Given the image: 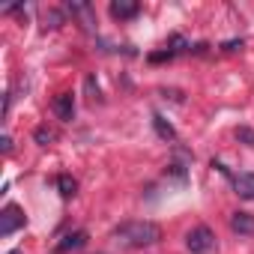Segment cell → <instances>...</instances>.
Here are the masks:
<instances>
[{"label": "cell", "mask_w": 254, "mask_h": 254, "mask_svg": "<svg viewBox=\"0 0 254 254\" xmlns=\"http://www.w3.org/2000/svg\"><path fill=\"white\" fill-rule=\"evenodd\" d=\"M36 141L45 147L48 141H54V132H51V129H45V126H39V129H36Z\"/></svg>", "instance_id": "12"}, {"label": "cell", "mask_w": 254, "mask_h": 254, "mask_svg": "<svg viewBox=\"0 0 254 254\" xmlns=\"http://www.w3.org/2000/svg\"><path fill=\"white\" fill-rule=\"evenodd\" d=\"M54 114L60 120H72L75 117V99H72V93H60L54 99Z\"/></svg>", "instance_id": "7"}, {"label": "cell", "mask_w": 254, "mask_h": 254, "mask_svg": "<svg viewBox=\"0 0 254 254\" xmlns=\"http://www.w3.org/2000/svg\"><path fill=\"white\" fill-rule=\"evenodd\" d=\"M87 245V233L84 230H72V233H66L57 245H54V254H66V251H78V248H84Z\"/></svg>", "instance_id": "5"}, {"label": "cell", "mask_w": 254, "mask_h": 254, "mask_svg": "<svg viewBox=\"0 0 254 254\" xmlns=\"http://www.w3.org/2000/svg\"><path fill=\"white\" fill-rule=\"evenodd\" d=\"M230 230L239 236H254V215L251 212H233L230 215Z\"/></svg>", "instance_id": "6"}, {"label": "cell", "mask_w": 254, "mask_h": 254, "mask_svg": "<svg viewBox=\"0 0 254 254\" xmlns=\"http://www.w3.org/2000/svg\"><path fill=\"white\" fill-rule=\"evenodd\" d=\"M69 9H72V15H78V18H81V27H84V30H93V24H96V21H93V9H90L87 3H72Z\"/></svg>", "instance_id": "9"}, {"label": "cell", "mask_w": 254, "mask_h": 254, "mask_svg": "<svg viewBox=\"0 0 254 254\" xmlns=\"http://www.w3.org/2000/svg\"><path fill=\"white\" fill-rule=\"evenodd\" d=\"M236 138H239V141H245V144L254 150V132H251V129H245V126H242V129H236Z\"/></svg>", "instance_id": "13"}, {"label": "cell", "mask_w": 254, "mask_h": 254, "mask_svg": "<svg viewBox=\"0 0 254 254\" xmlns=\"http://www.w3.org/2000/svg\"><path fill=\"white\" fill-rule=\"evenodd\" d=\"M57 189H60V194H63V197H72V194H75V189H78V183H75L69 174H60V177H57Z\"/></svg>", "instance_id": "10"}, {"label": "cell", "mask_w": 254, "mask_h": 254, "mask_svg": "<svg viewBox=\"0 0 254 254\" xmlns=\"http://www.w3.org/2000/svg\"><path fill=\"white\" fill-rule=\"evenodd\" d=\"M138 3H126V0H114L111 3V15L114 18H120V21H129V18H135L138 15Z\"/></svg>", "instance_id": "8"}, {"label": "cell", "mask_w": 254, "mask_h": 254, "mask_svg": "<svg viewBox=\"0 0 254 254\" xmlns=\"http://www.w3.org/2000/svg\"><path fill=\"white\" fill-rule=\"evenodd\" d=\"M111 239L123 248H147V245H156L162 242V227L156 221H147V218H138V221H123L120 227H114Z\"/></svg>", "instance_id": "1"}, {"label": "cell", "mask_w": 254, "mask_h": 254, "mask_svg": "<svg viewBox=\"0 0 254 254\" xmlns=\"http://www.w3.org/2000/svg\"><path fill=\"white\" fill-rule=\"evenodd\" d=\"M186 248L191 254H215L218 251V242H215V233L206 227V224H197L186 233Z\"/></svg>", "instance_id": "2"}, {"label": "cell", "mask_w": 254, "mask_h": 254, "mask_svg": "<svg viewBox=\"0 0 254 254\" xmlns=\"http://www.w3.org/2000/svg\"><path fill=\"white\" fill-rule=\"evenodd\" d=\"M24 212H21V206H15V203H6L3 206V212H0V236H9V233H15L18 227H24Z\"/></svg>", "instance_id": "4"}, {"label": "cell", "mask_w": 254, "mask_h": 254, "mask_svg": "<svg viewBox=\"0 0 254 254\" xmlns=\"http://www.w3.org/2000/svg\"><path fill=\"white\" fill-rule=\"evenodd\" d=\"M212 168H218L221 174H227V177H230L233 191H236L242 200H254V174H230L224 165H215V162H212Z\"/></svg>", "instance_id": "3"}, {"label": "cell", "mask_w": 254, "mask_h": 254, "mask_svg": "<svg viewBox=\"0 0 254 254\" xmlns=\"http://www.w3.org/2000/svg\"><path fill=\"white\" fill-rule=\"evenodd\" d=\"M9 254H21V251H9Z\"/></svg>", "instance_id": "14"}, {"label": "cell", "mask_w": 254, "mask_h": 254, "mask_svg": "<svg viewBox=\"0 0 254 254\" xmlns=\"http://www.w3.org/2000/svg\"><path fill=\"white\" fill-rule=\"evenodd\" d=\"M153 126H156V132H159L165 141H174V126H171V123H165V117H159V114H156V117H153Z\"/></svg>", "instance_id": "11"}]
</instances>
